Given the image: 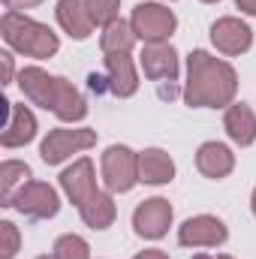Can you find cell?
I'll return each instance as SVG.
<instances>
[{
  "label": "cell",
  "instance_id": "6da1fadb",
  "mask_svg": "<svg viewBox=\"0 0 256 259\" xmlns=\"http://www.w3.org/2000/svg\"><path fill=\"white\" fill-rule=\"evenodd\" d=\"M238 91V75L235 69L196 49L187 55V84H184V103L193 109H220L235 100Z\"/></svg>",
  "mask_w": 256,
  "mask_h": 259
},
{
  "label": "cell",
  "instance_id": "7a4b0ae2",
  "mask_svg": "<svg viewBox=\"0 0 256 259\" xmlns=\"http://www.w3.org/2000/svg\"><path fill=\"white\" fill-rule=\"evenodd\" d=\"M0 33H3V39H6L15 52H21V55H27V58H36V61L55 58L58 49H61L58 33H55L52 27H46V24L27 18L24 12H12V9H6V15L0 18Z\"/></svg>",
  "mask_w": 256,
  "mask_h": 259
},
{
  "label": "cell",
  "instance_id": "3957f363",
  "mask_svg": "<svg viewBox=\"0 0 256 259\" xmlns=\"http://www.w3.org/2000/svg\"><path fill=\"white\" fill-rule=\"evenodd\" d=\"M175 24H178L175 12L166 9L163 3H139V6L133 9V15H130V27H133V33H136L145 46H151V42H166V39L175 33Z\"/></svg>",
  "mask_w": 256,
  "mask_h": 259
},
{
  "label": "cell",
  "instance_id": "277c9868",
  "mask_svg": "<svg viewBox=\"0 0 256 259\" xmlns=\"http://www.w3.org/2000/svg\"><path fill=\"white\" fill-rule=\"evenodd\" d=\"M139 181V154L127 145H112L103 154V184L109 193H127Z\"/></svg>",
  "mask_w": 256,
  "mask_h": 259
},
{
  "label": "cell",
  "instance_id": "5b68a950",
  "mask_svg": "<svg viewBox=\"0 0 256 259\" xmlns=\"http://www.w3.org/2000/svg\"><path fill=\"white\" fill-rule=\"evenodd\" d=\"M6 208H15V211L27 214V217H33V220H49V217L58 214L61 199H58V190H55L52 184H46V181H24V184L12 193V199H9Z\"/></svg>",
  "mask_w": 256,
  "mask_h": 259
},
{
  "label": "cell",
  "instance_id": "8992f818",
  "mask_svg": "<svg viewBox=\"0 0 256 259\" xmlns=\"http://www.w3.org/2000/svg\"><path fill=\"white\" fill-rule=\"evenodd\" d=\"M97 145V133L88 127L81 130H52L46 139H42V145H39V157L49 163V166H58V163H64L66 157H72V154H78V151H88V148H94Z\"/></svg>",
  "mask_w": 256,
  "mask_h": 259
},
{
  "label": "cell",
  "instance_id": "52a82bcc",
  "mask_svg": "<svg viewBox=\"0 0 256 259\" xmlns=\"http://www.w3.org/2000/svg\"><path fill=\"white\" fill-rule=\"evenodd\" d=\"M226 238H229L226 223L220 217H211V214L190 217L178 229V244H184V247H220Z\"/></svg>",
  "mask_w": 256,
  "mask_h": 259
},
{
  "label": "cell",
  "instance_id": "ba28073f",
  "mask_svg": "<svg viewBox=\"0 0 256 259\" xmlns=\"http://www.w3.org/2000/svg\"><path fill=\"white\" fill-rule=\"evenodd\" d=\"M172 205L163 199V196H154V199H145L136 211H133V226H136V235L142 238H163L172 226Z\"/></svg>",
  "mask_w": 256,
  "mask_h": 259
},
{
  "label": "cell",
  "instance_id": "9c48e42d",
  "mask_svg": "<svg viewBox=\"0 0 256 259\" xmlns=\"http://www.w3.org/2000/svg\"><path fill=\"white\" fill-rule=\"evenodd\" d=\"M211 42L223 52V55H244L250 46H253V30L235 18V15H226V18H217L211 24Z\"/></svg>",
  "mask_w": 256,
  "mask_h": 259
},
{
  "label": "cell",
  "instance_id": "30bf717a",
  "mask_svg": "<svg viewBox=\"0 0 256 259\" xmlns=\"http://www.w3.org/2000/svg\"><path fill=\"white\" fill-rule=\"evenodd\" d=\"M139 64L151 81H178V55L169 42H151L142 49Z\"/></svg>",
  "mask_w": 256,
  "mask_h": 259
},
{
  "label": "cell",
  "instance_id": "8fae6325",
  "mask_svg": "<svg viewBox=\"0 0 256 259\" xmlns=\"http://www.w3.org/2000/svg\"><path fill=\"white\" fill-rule=\"evenodd\" d=\"M18 88H21V94H24L30 103H36V106H42V109L52 112L58 75H49V72L39 69V66H24V69L18 72Z\"/></svg>",
  "mask_w": 256,
  "mask_h": 259
},
{
  "label": "cell",
  "instance_id": "7c38bea8",
  "mask_svg": "<svg viewBox=\"0 0 256 259\" xmlns=\"http://www.w3.org/2000/svg\"><path fill=\"white\" fill-rule=\"evenodd\" d=\"M61 187H64V193L75 202V205H81L88 196H94L100 187H97V175H94V163L88 160V157H81V160H75L69 169L61 172Z\"/></svg>",
  "mask_w": 256,
  "mask_h": 259
},
{
  "label": "cell",
  "instance_id": "4fadbf2b",
  "mask_svg": "<svg viewBox=\"0 0 256 259\" xmlns=\"http://www.w3.org/2000/svg\"><path fill=\"white\" fill-rule=\"evenodd\" d=\"M196 169H199L205 178L220 181V178H226V175L235 169V154H232L223 142H205V145H199V151H196Z\"/></svg>",
  "mask_w": 256,
  "mask_h": 259
},
{
  "label": "cell",
  "instance_id": "5bb4252c",
  "mask_svg": "<svg viewBox=\"0 0 256 259\" xmlns=\"http://www.w3.org/2000/svg\"><path fill=\"white\" fill-rule=\"evenodd\" d=\"M36 136V118L27 106L21 103H9V121L0 133V145L3 148H21L27 142H33Z\"/></svg>",
  "mask_w": 256,
  "mask_h": 259
},
{
  "label": "cell",
  "instance_id": "9a60e30c",
  "mask_svg": "<svg viewBox=\"0 0 256 259\" xmlns=\"http://www.w3.org/2000/svg\"><path fill=\"white\" fill-rule=\"evenodd\" d=\"M106 72H109V91L115 97H133L139 91V78H136V66H133L130 52L106 55Z\"/></svg>",
  "mask_w": 256,
  "mask_h": 259
},
{
  "label": "cell",
  "instance_id": "2e32d148",
  "mask_svg": "<svg viewBox=\"0 0 256 259\" xmlns=\"http://www.w3.org/2000/svg\"><path fill=\"white\" fill-rule=\"evenodd\" d=\"M175 178V163L163 148H145L139 154V181L145 184H169Z\"/></svg>",
  "mask_w": 256,
  "mask_h": 259
},
{
  "label": "cell",
  "instance_id": "e0dca14e",
  "mask_svg": "<svg viewBox=\"0 0 256 259\" xmlns=\"http://www.w3.org/2000/svg\"><path fill=\"white\" fill-rule=\"evenodd\" d=\"M223 127L229 133V139H232L235 145H241V148H247V145L256 142V115L247 103L229 106L226 115H223Z\"/></svg>",
  "mask_w": 256,
  "mask_h": 259
},
{
  "label": "cell",
  "instance_id": "ac0fdd59",
  "mask_svg": "<svg viewBox=\"0 0 256 259\" xmlns=\"http://www.w3.org/2000/svg\"><path fill=\"white\" fill-rule=\"evenodd\" d=\"M52 112L66 121V124H75V121H81L84 115H88V106H84V97L75 91V84L69 81V78H61L58 75V88H55V106H52Z\"/></svg>",
  "mask_w": 256,
  "mask_h": 259
},
{
  "label": "cell",
  "instance_id": "d6986e66",
  "mask_svg": "<svg viewBox=\"0 0 256 259\" xmlns=\"http://www.w3.org/2000/svg\"><path fill=\"white\" fill-rule=\"evenodd\" d=\"M58 24L72 39H88L94 30V21L84 9V0H58Z\"/></svg>",
  "mask_w": 256,
  "mask_h": 259
},
{
  "label": "cell",
  "instance_id": "ffe728a7",
  "mask_svg": "<svg viewBox=\"0 0 256 259\" xmlns=\"http://www.w3.org/2000/svg\"><path fill=\"white\" fill-rule=\"evenodd\" d=\"M78 214H81V220H84L91 229H109L118 211H115V199H112V193L97 190L94 196H88V199L78 205Z\"/></svg>",
  "mask_w": 256,
  "mask_h": 259
},
{
  "label": "cell",
  "instance_id": "44dd1931",
  "mask_svg": "<svg viewBox=\"0 0 256 259\" xmlns=\"http://www.w3.org/2000/svg\"><path fill=\"white\" fill-rule=\"evenodd\" d=\"M136 33L130 27V21H121L115 18L112 24L103 27V36H100V46H103V55H118V52H133L136 46Z\"/></svg>",
  "mask_w": 256,
  "mask_h": 259
},
{
  "label": "cell",
  "instance_id": "7402d4cb",
  "mask_svg": "<svg viewBox=\"0 0 256 259\" xmlns=\"http://www.w3.org/2000/svg\"><path fill=\"white\" fill-rule=\"evenodd\" d=\"M30 178V169L27 163H18V160H6L0 166V205H9L12 193Z\"/></svg>",
  "mask_w": 256,
  "mask_h": 259
},
{
  "label": "cell",
  "instance_id": "603a6c76",
  "mask_svg": "<svg viewBox=\"0 0 256 259\" xmlns=\"http://www.w3.org/2000/svg\"><path fill=\"white\" fill-rule=\"evenodd\" d=\"M55 256L58 259H91V247L81 235H61L55 241Z\"/></svg>",
  "mask_w": 256,
  "mask_h": 259
},
{
  "label": "cell",
  "instance_id": "cb8c5ba5",
  "mask_svg": "<svg viewBox=\"0 0 256 259\" xmlns=\"http://www.w3.org/2000/svg\"><path fill=\"white\" fill-rule=\"evenodd\" d=\"M84 9L91 15L94 24H112L118 18V9H121V0H84Z\"/></svg>",
  "mask_w": 256,
  "mask_h": 259
},
{
  "label": "cell",
  "instance_id": "d4e9b609",
  "mask_svg": "<svg viewBox=\"0 0 256 259\" xmlns=\"http://www.w3.org/2000/svg\"><path fill=\"white\" fill-rule=\"evenodd\" d=\"M18 244H21L18 226L12 220H3L0 223V259H12L18 253Z\"/></svg>",
  "mask_w": 256,
  "mask_h": 259
},
{
  "label": "cell",
  "instance_id": "484cf974",
  "mask_svg": "<svg viewBox=\"0 0 256 259\" xmlns=\"http://www.w3.org/2000/svg\"><path fill=\"white\" fill-rule=\"evenodd\" d=\"M12 12H21V9H30V6H39L42 0H3Z\"/></svg>",
  "mask_w": 256,
  "mask_h": 259
},
{
  "label": "cell",
  "instance_id": "4316f807",
  "mask_svg": "<svg viewBox=\"0 0 256 259\" xmlns=\"http://www.w3.org/2000/svg\"><path fill=\"white\" fill-rule=\"evenodd\" d=\"M0 64H3V84H9L12 81V55H0Z\"/></svg>",
  "mask_w": 256,
  "mask_h": 259
},
{
  "label": "cell",
  "instance_id": "83f0119b",
  "mask_svg": "<svg viewBox=\"0 0 256 259\" xmlns=\"http://www.w3.org/2000/svg\"><path fill=\"white\" fill-rule=\"evenodd\" d=\"M160 97H163V100H172V97H178V88H175V81H169V84H166V81H160Z\"/></svg>",
  "mask_w": 256,
  "mask_h": 259
},
{
  "label": "cell",
  "instance_id": "f1b7e54d",
  "mask_svg": "<svg viewBox=\"0 0 256 259\" xmlns=\"http://www.w3.org/2000/svg\"><path fill=\"white\" fill-rule=\"evenodd\" d=\"M235 6L247 15H256V0H235Z\"/></svg>",
  "mask_w": 256,
  "mask_h": 259
},
{
  "label": "cell",
  "instance_id": "f546056e",
  "mask_svg": "<svg viewBox=\"0 0 256 259\" xmlns=\"http://www.w3.org/2000/svg\"><path fill=\"white\" fill-rule=\"evenodd\" d=\"M133 259H169L163 250H142V253H136Z\"/></svg>",
  "mask_w": 256,
  "mask_h": 259
},
{
  "label": "cell",
  "instance_id": "4dcf8cb0",
  "mask_svg": "<svg viewBox=\"0 0 256 259\" xmlns=\"http://www.w3.org/2000/svg\"><path fill=\"white\" fill-rule=\"evenodd\" d=\"M250 208H253V214H256V190H253V196H250Z\"/></svg>",
  "mask_w": 256,
  "mask_h": 259
},
{
  "label": "cell",
  "instance_id": "1f68e13d",
  "mask_svg": "<svg viewBox=\"0 0 256 259\" xmlns=\"http://www.w3.org/2000/svg\"><path fill=\"white\" fill-rule=\"evenodd\" d=\"M217 259H232V256H229V253H220V256H217Z\"/></svg>",
  "mask_w": 256,
  "mask_h": 259
},
{
  "label": "cell",
  "instance_id": "d6a6232c",
  "mask_svg": "<svg viewBox=\"0 0 256 259\" xmlns=\"http://www.w3.org/2000/svg\"><path fill=\"white\" fill-rule=\"evenodd\" d=\"M193 259H211V256H205V253H199V256H193Z\"/></svg>",
  "mask_w": 256,
  "mask_h": 259
},
{
  "label": "cell",
  "instance_id": "836d02e7",
  "mask_svg": "<svg viewBox=\"0 0 256 259\" xmlns=\"http://www.w3.org/2000/svg\"><path fill=\"white\" fill-rule=\"evenodd\" d=\"M36 259H58V256H55V253H52V256H36Z\"/></svg>",
  "mask_w": 256,
  "mask_h": 259
},
{
  "label": "cell",
  "instance_id": "e575fe53",
  "mask_svg": "<svg viewBox=\"0 0 256 259\" xmlns=\"http://www.w3.org/2000/svg\"><path fill=\"white\" fill-rule=\"evenodd\" d=\"M202 3H220V0H202Z\"/></svg>",
  "mask_w": 256,
  "mask_h": 259
}]
</instances>
